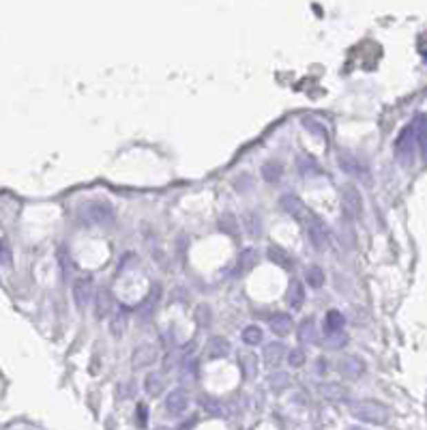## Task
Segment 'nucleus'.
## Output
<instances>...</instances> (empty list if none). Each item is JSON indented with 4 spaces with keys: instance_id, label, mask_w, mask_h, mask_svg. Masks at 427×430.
I'll list each match as a JSON object with an SVG mask.
<instances>
[{
    "instance_id": "obj_26",
    "label": "nucleus",
    "mask_w": 427,
    "mask_h": 430,
    "mask_svg": "<svg viewBox=\"0 0 427 430\" xmlns=\"http://www.w3.org/2000/svg\"><path fill=\"white\" fill-rule=\"evenodd\" d=\"M262 338H264L262 336V329L256 327V325H249V327L243 329V342L249 344V346H258L262 342Z\"/></svg>"
},
{
    "instance_id": "obj_19",
    "label": "nucleus",
    "mask_w": 427,
    "mask_h": 430,
    "mask_svg": "<svg viewBox=\"0 0 427 430\" xmlns=\"http://www.w3.org/2000/svg\"><path fill=\"white\" fill-rule=\"evenodd\" d=\"M292 317L290 315H284V312H279V315H275L273 319H270V329H273V334L275 336H279V338H284V336H288L290 331H292Z\"/></svg>"
},
{
    "instance_id": "obj_5",
    "label": "nucleus",
    "mask_w": 427,
    "mask_h": 430,
    "mask_svg": "<svg viewBox=\"0 0 427 430\" xmlns=\"http://www.w3.org/2000/svg\"><path fill=\"white\" fill-rule=\"evenodd\" d=\"M341 203H344V211L350 218H361L363 215V196L352 183H346L341 187Z\"/></svg>"
},
{
    "instance_id": "obj_25",
    "label": "nucleus",
    "mask_w": 427,
    "mask_h": 430,
    "mask_svg": "<svg viewBox=\"0 0 427 430\" xmlns=\"http://www.w3.org/2000/svg\"><path fill=\"white\" fill-rule=\"evenodd\" d=\"M281 174H284V170H281V166L277 162H266L262 166V179L266 183H277L281 179Z\"/></svg>"
},
{
    "instance_id": "obj_34",
    "label": "nucleus",
    "mask_w": 427,
    "mask_h": 430,
    "mask_svg": "<svg viewBox=\"0 0 427 430\" xmlns=\"http://www.w3.org/2000/svg\"><path fill=\"white\" fill-rule=\"evenodd\" d=\"M254 263H256V252H254V250H245V252L241 254V267H243V271L249 269Z\"/></svg>"
},
{
    "instance_id": "obj_11",
    "label": "nucleus",
    "mask_w": 427,
    "mask_h": 430,
    "mask_svg": "<svg viewBox=\"0 0 427 430\" xmlns=\"http://www.w3.org/2000/svg\"><path fill=\"white\" fill-rule=\"evenodd\" d=\"M157 362V346L155 344H142L140 348H135L133 353V366L135 368H144Z\"/></svg>"
},
{
    "instance_id": "obj_3",
    "label": "nucleus",
    "mask_w": 427,
    "mask_h": 430,
    "mask_svg": "<svg viewBox=\"0 0 427 430\" xmlns=\"http://www.w3.org/2000/svg\"><path fill=\"white\" fill-rule=\"evenodd\" d=\"M339 168L341 172L350 174V177H357L359 181H363L365 185H372V172H370V166L365 162H361L357 155L352 153H341L339 155Z\"/></svg>"
},
{
    "instance_id": "obj_4",
    "label": "nucleus",
    "mask_w": 427,
    "mask_h": 430,
    "mask_svg": "<svg viewBox=\"0 0 427 430\" xmlns=\"http://www.w3.org/2000/svg\"><path fill=\"white\" fill-rule=\"evenodd\" d=\"M305 226H307V237H309V243H312L316 250H324L328 243H331V234H328V228H326V224L318 218V215H309L307 218V222H305Z\"/></svg>"
},
{
    "instance_id": "obj_21",
    "label": "nucleus",
    "mask_w": 427,
    "mask_h": 430,
    "mask_svg": "<svg viewBox=\"0 0 427 430\" xmlns=\"http://www.w3.org/2000/svg\"><path fill=\"white\" fill-rule=\"evenodd\" d=\"M288 303H290V308H295V310H301L303 303H305V290H303V284L299 280H295L288 288Z\"/></svg>"
},
{
    "instance_id": "obj_36",
    "label": "nucleus",
    "mask_w": 427,
    "mask_h": 430,
    "mask_svg": "<svg viewBox=\"0 0 427 430\" xmlns=\"http://www.w3.org/2000/svg\"><path fill=\"white\" fill-rule=\"evenodd\" d=\"M0 265H11V250L5 239H0Z\"/></svg>"
},
{
    "instance_id": "obj_33",
    "label": "nucleus",
    "mask_w": 427,
    "mask_h": 430,
    "mask_svg": "<svg viewBox=\"0 0 427 430\" xmlns=\"http://www.w3.org/2000/svg\"><path fill=\"white\" fill-rule=\"evenodd\" d=\"M288 364L292 366V368H301L305 364V353H303L301 348H295L292 353L288 355Z\"/></svg>"
},
{
    "instance_id": "obj_14",
    "label": "nucleus",
    "mask_w": 427,
    "mask_h": 430,
    "mask_svg": "<svg viewBox=\"0 0 427 430\" xmlns=\"http://www.w3.org/2000/svg\"><path fill=\"white\" fill-rule=\"evenodd\" d=\"M339 373L348 379H359L363 373H365V364L359 359V357H344L339 362Z\"/></svg>"
},
{
    "instance_id": "obj_7",
    "label": "nucleus",
    "mask_w": 427,
    "mask_h": 430,
    "mask_svg": "<svg viewBox=\"0 0 427 430\" xmlns=\"http://www.w3.org/2000/svg\"><path fill=\"white\" fill-rule=\"evenodd\" d=\"M279 205H281V209L288 213V215H292L295 220H299V222H307V218L312 213L307 211V207L303 205V200L299 198V196H295V194H284L281 196V200H279Z\"/></svg>"
},
{
    "instance_id": "obj_20",
    "label": "nucleus",
    "mask_w": 427,
    "mask_h": 430,
    "mask_svg": "<svg viewBox=\"0 0 427 430\" xmlns=\"http://www.w3.org/2000/svg\"><path fill=\"white\" fill-rule=\"evenodd\" d=\"M299 340L303 344H314L318 340V329H316V321L314 319H305L299 325Z\"/></svg>"
},
{
    "instance_id": "obj_31",
    "label": "nucleus",
    "mask_w": 427,
    "mask_h": 430,
    "mask_svg": "<svg viewBox=\"0 0 427 430\" xmlns=\"http://www.w3.org/2000/svg\"><path fill=\"white\" fill-rule=\"evenodd\" d=\"M210 319H212V315H210V308L208 306H198L196 308V323L200 325V327H208L210 325Z\"/></svg>"
},
{
    "instance_id": "obj_27",
    "label": "nucleus",
    "mask_w": 427,
    "mask_h": 430,
    "mask_svg": "<svg viewBox=\"0 0 427 430\" xmlns=\"http://www.w3.org/2000/svg\"><path fill=\"white\" fill-rule=\"evenodd\" d=\"M219 228H221V232L235 237V234L239 232V222L232 213H226V215H221V220H219Z\"/></svg>"
},
{
    "instance_id": "obj_2",
    "label": "nucleus",
    "mask_w": 427,
    "mask_h": 430,
    "mask_svg": "<svg viewBox=\"0 0 427 430\" xmlns=\"http://www.w3.org/2000/svg\"><path fill=\"white\" fill-rule=\"evenodd\" d=\"M82 215L90 224H112L116 218V211H114L112 203H108V200H90L84 205Z\"/></svg>"
},
{
    "instance_id": "obj_39",
    "label": "nucleus",
    "mask_w": 427,
    "mask_h": 430,
    "mask_svg": "<svg viewBox=\"0 0 427 430\" xmlns=\"http://www.w3.org/2000/svg\"><path fill=\"white\" fill-rule=\"evenodd\" d=\"M146 420H148V409H146V404H138V424L142 428L146 426Z\"/></svg>"
},
{
    "instance_id": "obj_18",
    "label": "nucleus",
    "mask_w": 427,
    "mask_h": 430,
    "mask_svg": "<svg viewBox=\"0 0 427 430\" xmlns=\"http://www.w3.org/2000/svg\"><path fill=\"white\" fill-rule=\"evenodd\" d=\"M318 392L326 398V400H333V402H341L348 398V389L339 383H322L318 387Z\"/></svg>"
},
{
    "instance_id": "obj_41",
    "label": "nucleus",
    "mask_w": 427,
    "mask_h": 430,
    "mask_svg": "<svg viewBox=\"0 0 427 430\" xmlns=\"http://www.w3.org/2000/svg\"><path fill=\"white\" fill-rule=\"evenodd\" d=\"M348 430H365V428H357V426H352V428H348Z\"/></svg>"
},
{
    "instance_id": "obj_24",
    "label": "nucleus",
    "mask_w": 427,
    "mask_h": 430,
    "mask_svg": "<svg viewBox=\"0 0 427 430\" xmlns=\"http://www.w3.org/2000/svg\"><path fill=\"white\" fill-rule=\"evenodd\" d=\"M243 226L247 228V232L251 234V237H260V234H262V220H260V215L254 213V211L245 213Z\"/></svg>"
},
{
    "instance_id": "obj_12",
    "label": "nucleus",
    "mask_w": 427,
    "mask_h": 430,
    "mask_svg": "<svg viewBox=\"0 0 427 430\" xmlns=\"http://www.w3.org/2000/svg\"><path fill=\"white\" fill-rule=\"evenodd\" d=\"M344 325H346V319L339 310H328L326 317H324V331L326 336H335V334H344Z\"/></svg>"
},
{
    "instance_id": "obj_30",
    "label": "nucleus",
    "mask_w": 427,
    "mask_h": 430,
    "mask_svg": "<svg viewBox=\"0 0 427 430\" xmlns=\"http://www.w3.org/2000/svg\"><path fill=\"white\" fill-rule=\"evenodd\" d=\"M268 383L273 389H277V392H281V389H286L290 385V377L288 373H273L268 377Z\"/></svg>"
},
{
    "instance_id": "obj_37",
    "label": "nucleus",
    "mask_w": 427,
    "mask_h": 430,
    "mask_svg": "<svg viewBox=\"0 0 427 430\" xmlns=\"http://www.w3.org/2000/svg\"><path fill=\"white\" fill-rule=\"evenodd\" d=\"M204 406L208 409V411L212 413V415H224V406H221V402H217V400H212V398H208V400H204Z\"/></svg>"
},
{
    "instance_id": "obj_32",
    "label": "nucleus",
    "mask_w": 427,
    "mask_h": 430,
    "mask_svg": "<svg viewBox=\"0 0 427 430\" xmlns=\"http://www.w3.org/2000/svg\"><path fill=\"white\" fill-rule=\"evenodd\" d=\"M125 323H127V319H125V315L121 312V315H116L114 317V321H112V334L119 338V336H123V331H125Z\"/></svg>"
},
{
    "instance_id": "obj_8",
    "label": "nucleus",
    "mask_w": 427,
    "mask_h": 430,
    "mask_svg": "<svg viewBox=\"0 0 427 430\" xmlns=\"http://www.w3.org/2000/svg\"><path fill=\"white\" fill-rule=\"evenodd\" d=\"M95 292L97 290H92V280L90 278H80V280H77L75 286H73V301H75L77 310H84L90 303Z\"/></svg>"
},
{
    "instance_id": "obj_9",
    "label": "nucleus",
    "mask_w": 427,
    "mask_h": 430,
    "mask_svg": "<svg viewBox=\"0 0 427 430\" xmlns=\"http://www.w3.org/2000/svg\"><path fill=\"white\" fill-rule=\"evenodd\" d=\"M187 402H189V396L185 389H172V392L168 394L166 398V411L170 415H181L185 409H187Z\"/></svg>"
},
{
    "instance_id": "obj_38",
    "label": "nucleus",
    "mask_w": 427,
    "mask_h": 430,
    "mask_svg": "<svg viewBox=\"0 0 427 430\" xmlns=\"http://www.w3.org/2000/svg\"><path fill=\"white\" fill-rule=\"evenodd\" d=\"M303 125H305L307 129H314L316 133H320V138H326V131H324V127H322V125H318L316 121H309V119H305V121H303Z\"/></svg>"
},
{
    "instance_id": "obj_28",
    "label": "nucleus",
    "mask_w": 427,
    "mask_h": 430,
    "mask_svg": "<svg viewBox=\"0 0 427 430\" xmlns=\"http://www.w3.org/2000/svg\"><path fill=\"white\" fill-rule=\"evenodd\" d=\"M305 280L312 288H320L324 284V271L320 267H309L305 273Z\"/></svg>"
},
{
    "instance_id": "obj_15",
    "label": "nucleus",
    "mask_w": 427,
    "mask_h": 430,
    "mask_svg": "<svg viewBox=\"0 0 427 430\" xmlns=\"http://www.w3.org/2000/svg\"><path fill=\"white\" fill-rule=\"evenodd\" d=\"M266 256H268L270 263H275L281 269H292V265H295L292 263V256H290V254L284 247H279V245H268Z\"/></svg>"
},
{
    "instance_id": "obj_16",
    "label": "nucleus",
    "mask_w": 427,
    "mask_h": 430,
    "mask_svg": "<svg viewBox=\"0 0 427 430\" xmlns=\"http://www.w3.org/2000/svg\"><path fill=\"white\" fill-rule=\"evenodd\" d=\"M284 355H286V346H284V342H270V344H266L264 350H262V359H264L266 366H277V364L284 359Z\"/></svg>"
},
{
    "instance_id": "obj_10",
    "label": "nucleus",
    "mask_w": 427,
    "mask_h": 430,
    "mask_svg": "<svg viewBox=\"0 0 427 430\" xmlns=\"http://www.w3.org/2000/svg\"><path fill=\"white\" fill-rule=\"evenodd\" d=\"M410 127H413V133H415V142H417V147L423 155V162H427V116L419 114Z\"/></svg>"
},
{
    "instance_id": "obj_29",
    "label": "nucleus",
    "mask_w": 427,
    "mask_h": 430,
    "mask_svg": "<svg viewBox=\"0 0 427 430\" xmlns=\"http://www.w3.org/2000/svg\"><path fill=\"white\" fill-rule=\"evenodd\" d=\"M256 366H258L256 355H251V353L241 355V368H243V375H245L247 379H251V377L256 375Z\"/></svg>"
},
{
    "instance_id": "obj_23",
    "label": "nucleus",
    "mask_w": 427,
    "mask_h": 430,
    "mask_svg": "<svg viewBox=\"0 0 427 430\" xmlns=\"http://www.w3.org/2000/svg\"><path fill=\"white\" fill-rule=\"evenodd\" d=\"M299 170L303 177H318L320 174V166L312 155H299Z\"/></svg>"
},
{
    "instance_id": "obj_40",
    "label": "nucleus",
    "mask_w": 427,
    "mask_h": 430,
    "mask_svg": "<svg viewBox=\"0 0 427 430\" xmlns=\"http://www.w3.org/2000/svg\"><path fill=\"white\" fill-rule=\"evenodd\" d=\"M189 428H191V422H187V424H183V426H181V430H189Z\"/></svg>"
},
{
    "instance_id": "obj_22",
    "label": "nucleus",
    "mask_w": 427,
    "mask_h": 430,
    "mask_svg": "<svg viewBox=\"0 0 427 430\" xmlns=\"http://www.w3.org/2000/svg\"><path fill=\"white\" fill-rule=\"evenodd\" d=\"M166 389V379L157 373H152L144 379V392L148 396H159L161 392Z\"/></svg>"
},
{
    "instance_id": "obj_6",
    "label": "nucleus",
    "mask_w": 427,
    "mask_h": 430,
    "mask_svg": "<svg viewBox=\"0 0 427 430\" xmlns=\"http://www.w3.org/2000/svg\"><path fill=\"white\" fill-rule=\"evenodd\" d=\"M415 133H413V127H406L404 131H401V135L397 138V142H395V151H397V160L401 162V164H406L408 166L410 162H413V153H415Z\"/></svg>"
},
{
    "instance_id": "obj_1",
    "label": "nucleus",
    "mask_w": 427,
    "mask_h": 430,
    "mask_svg": "<svg viewBox=\"0 0 427 430\" xmlns=\"http://www.w3.org/2000/svg\"><path fill=\"white\" fill-rule=\"evenodd\" d=\"M350 411L357 420L367 422V424H376V426H384L391 418L389 406L378 402V400H355L350 402Z\"/></svg>"
},
{
    "instance_id": "obj_13",
    "label": "nucleus",
    "mask_w": 427,
    "mask_h": 430,
    "mask_svg": "<svg viewBox=\"0 0 427 430\" xmlns=\"http://www.w3.org/2000/svg\"><path fill=\"white\" fill-rule=\"evenodd\" d=\"M112 312V292L108 288H97L95 292V315L97 319H103Z\"/></svg>"
},
{
    "instance_id": "obj_42",
    "label": "nucleus",
    "mask_w": 427,
    "mask_h": 430,
    "mask_svg": "<svg viewBox=\"0 0 427 430\" xmlns=\"http://www.w3.org/2000/svg\"><path fill=\"white\" fill-rule=\"evenodd\" d=\"M157 430H168V428H157Z\"/></svg>"
},
{
    "instance_id": "obj_35",
    "label": "nucleus",
    "mask_w": 427,
    "mask_h": 430,
    "mask_svg": "<svg viewBox=\"0 0 427 430\" xmlns=\"http://www.w3.org/2000/svg\"><path fill=\"white\" fill-rule=\"evenodd\" d=\"M346 342H348V336H344V334L326 336V346H331V348H341Z\"/></svg>"
},
{
    "instance_id": "obj_17",
    "label": "nucleus",
    "mask_w": 427,
    "mask_h": 430,
    "mask_svg": "<svg viewBox=\"0 0 427 430\" xmlns=\"http://www.w3.org/2000/svg\"><path fill=\"white\" fill-rule=\"evenodd\" d=\"M230 353V344L226 338L221 336H215V338H210L208 344H206V357L208 359H219V357H226Z\"/></svg>"
}]
</instances>
